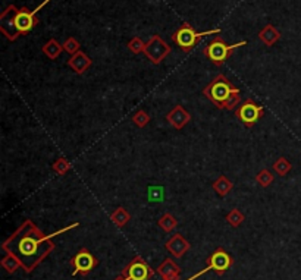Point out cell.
Segmentation results:
<instances>
[{"instance_id": "cell-1", "label": "cell", "mask_w": 301, "mask_h": 280, "mask_svg": "<svg viewBox=\"0 0 301 280\" xmlns=\"http://www.w3.org/2000/svg\"><path fill=\"white\" fill-rule=\"evenodd\" d=\"M75 223L71 227H77ZM71 227H65L61 232L53 235H44L31 220H25L2 245V248L9 254L14 255L27 273H31L55 248V243L50 240L53 236L61 235Z\"/></svg>"}, {"instance_id": "cell-2", "label": "cell", "mask_w": 301, "mask_h": 280, "mask_svg": "<svg viewBox=\"0 0 301 280\" xmlns=\"http://www.w3.org/2000/svg\"><path fill=\"white\" fill-rule=\"evenodd\" d=\"M37 22L39 20L36 12H31L27 8L18 9L14 5L9 6L0 17V28L9 40H17L21 34L30 33L37 25Z\"/></svg>"}, {"instance_id": "cell-3", "label": "cell", "mask_w": 301, "mask_h": 280, "mask_svg": "<svg viewBox=\"0 0 301 280\" xmlns=\"http://www.w3.org/2000/svg\"><path fill=\"white\" fill-rule=\"evenodd\" d=\"M235 93H239V90L232 85V82L223 75V74H219L216 75L212 82H209L204 88H203V94L207 100H210L217 109L223 110V104L228 101V99L235 94Z\"/></svg>"}, {"instance_id": "cell-4", "label": "cell", "mask_w": 301, "mask_h": 280, "mask_svg": "<svg viewBox=\"0 0 301 280\" xmlns=\"http://www.w3.org/2000/svg\"><path fill=\"white\" fill-rule=\"evenodd\" d=\"M245 44H247V41H239V43H236V44H226L220 36H216V37L203 49V55H204L212 63H215L216 66H220V65H223V62H225L226 59H229L231 53H232L235 49L242 47V46H245Z\"/></svg>"}, {"instance_id": "cell-5", "label": "cell", "mask_w": 301, "mask_h": 280, "mask_svg": "<svg viewBox=\"0 0 301 280\" xmlns=\"http://www.w3.org/2000/svg\"><path fill=\"white\" fill-rule=\"evenodd\" d=\"M219 33H220V30L197 33L190 24H184L176 33H173V36H172V41H173L178 47H181V50H184L185 53H188V52H191V50L195 47L197 41H198L201 37H204V36H210V34H219Z\"/></svg>"}, {"instance_id": "cell-6", "label": "cell", "mask_w": 301, "mask_h": 280, "mask_svg": "<svg viewBox=\"0 0 301 280\" xmlns=\"http://www.w3.org/2000/svg\"><path fill=\"white\" fill-rule=\"evenodd\" d=\"M231 265H232V258H231V255H229L226 251H223L222 248H217V249L207 258V265H206V268H204V270H200V271L195 273V274H193V276L188 277L187 280H195L197 277L203 276V274L207 273V271H215V273H217L219 276H222Z\"/></svg>"}, {"instance_id": "cell-7", "label": "cell", "mask_w": 301, "mask_h": 280, "mask_svg": "<svg viewBox=\"0 0 301 280\" xmlns=\"http://www.w3.org/2000/svg\"><path fill=\"white\" fill-rule=\"evenodd\" d=\"M264 115V109L256 103L253 99H247L244 100L236 109H235V116L247 126V128H253L256 125L257 120H260Z\"/></svg>"}, {"instance_id": "cell-8", "label": "cell", "mask_w": 301, "mask_h": 280, "mask_svg": "<svg viewBox=\"0 0 301 280\" xmlns=\"http://www.w3.org/2000/svg\"><path fill=\"white\" fill-rule=\"evenodd\" d=\"M153 274L154 271L141 257H135L124 268V273H122V276H125L128 280H150Z\"/></svg>"}, {"instance_id": "cell-9", "label": "cell", "mask_w": 301, "mask_h": 280, "mask_svg": "<svg viewBox=\"0 0 301 280\" xmlns=\"http://www.w3.org/2000/svg\"><path fill=\"white\" fill-rule=\"evenodd\" d=\"M144 53L153 65H159L171 53V47L159 36H153L146 43Z\"/></svg>"}, {"instance_id": "cell-10", "label": "cell", "mask_w": 301, "mask_h": 280, "mask_svg": "<svg viewBox=\"0 0 301 280\" xmlns=\"http://www.w3.org/2000/svg\"><path fill=\"white\" fill-rule=\"evenodd\" d=\"M71 264L74 267L72 274H88L91 270H94V267H97L99 260L88 251V249H81L77 255H74V258L71 260Z\"/></svg>"}, {"instance_id": "cell-11", "label": "cell", "mask_w": 301, "mask_h": 280, "mask_svg": "<svg viewBox=\"0 0 301 280\" xmlns=\"http://www.w3.org/2000/svg\"><path fill=\"white\" fill-rule=\"evenodd\" d=\"M166 120H168L175 129H182V128L191 120V115H190L181 104H176V106L166 115Z\"/></svg>"}, {"instance_id": "cell-12", "label": "cell", "mask_w": 301, "mask_h": 280, "mask_svg": "<svg viewBox=\"0 0 301 280\" xmlns=\"http://www.w3.org/2000/svg\"><path fill=\"white\" fill-rule=\"evenodd\" d=\"M190 242L181 235V233H176V235H173L168 242H166V248H168V251L173 255V257H176V258H181L188 249H190Z\"/></svg>"}, {"instance_id": "cell-13", "label": "cell", "mask_w": 301, "mask_h": 280, "mask_svg": "<svg viewBox=\"0 0 301 280\" xmlns=\"http://www.w3.org/2000/svg\"><path fill=\"white\" fill-rule=\"evenodd\" d=\"M156 271L162 276L163 280H179L181 268L171 258H165V261L156 268Z\"/></svg>"}, {"instance_id": "cell-14", "label": "cell", "mask_w": 301, "mask_h": 280, "mask_svg": "<svg viewBox=\"0 0 301 280\" xmlns=\"http://www.w3.org/2000/svg\"><path fill=\"white\" fill-rule=\"evenodd\" d=\"M68 65L77 72V74H84L90 66H91V59L84 53V52H78L75 55H72V58L68 60Z\"/></svg>"}, {"instance_id": "cell-15", "label": "cell", "mask_w": 301, "mask_h": 280, "mask_svg": "<svg viewBox=\"0 0 301 280\" xmlns=\"http://www.w3.org/2000/svg\"><path fill=\"white\" fill-rule=\"evenodd\" d=\"M280 34L279 31L273 27V25H266L260 33H258V39L266 44V46H273L278 40H279Z\"/></svg>"}, {"instance_id": "cell-16", "label": "cell", "mask_w": 301, "mask_h": 280, "mask_svg": "<svg viewBox=\"0 0 301 280\" xmlns=\"http://www.w3.org/2000/svg\"><path fill=\"white\" fill-rule=\"evenodd\" d=\"M234 188V183L225 176V175H220L215 182H213V189L217 192V195L220 197H226Z\"/></svg>"}, {"instance_id": "cell-17", "label": "cell", "mask_w": 301, "mask_h": 280, "mask_svg": "<svg viewBox=\"0 0 301 280\" xmlns=\"http://www.w3.org/2000/svg\"><path fill=\"white\" fill-rule=\"evenodd\" d=\"M42 50H43V53H44L49 59L55 60V59H58V58L61 56V53L64 52V46L59 44L55 39H52V40H49V41L43 46Z\"/></svg>"}, {"instance_id": "cell-18", "label": "cell", "mask_w": 301, "mask_h": 280, "mask_svg": "<svg viewBox=\"0 0 301 280\" xmlns=\"http://www.w3.org/2000/svg\"><path fill=\"white\" fill-rule=\"evenodd\" d=\"M110 220L113 221L115 226L124 227V226L131 220V214H129L124 207H118V208L110 214Z\"/></svg>"}, {"instance_id": "cell-19", "label": "cell", "mask_w": 301, "mask_h": 280, "mask_svg": "<svg viewBox=\"0 0 301 280\" xmlns=\"http://www.w3.org/2000/svg\"><path fill=\"white\" fill-rule=\"evenodd\" d=\"M157 224H159L165 232H172V230L178 226V220H176L171 213H165V214L159 219Z\"/></svg>"}, {"instance_id": "cell-20", "label": "cell", "mask_w": 301, "mask_h": 280, "mask_svg": "<svg viewBox=\"0 0 301 280\" xmlns=\"http://www.w3.org/2000/svg\"><path fill=\"white\" fill-rule=\"evenodd\" d=\"M292 164L285 159V157H279L275 163H273V170L279 175V176H285L288 175V172L291 170Z\"/></svg>"}, {"instance_id": "cell-21", "label": "cell", "mask_w": 301, "mask_h": 280, "mask_svg": "<svg viewBox=\"0 0 301 280\" xmlns=\"http://www.w3.org/2000/svg\"><path fill=\"white\" fill-rule=\"evenodd\" d=\"M244 214L238 210V208H234L231 210L228 214H226V221L232 226V227H238L242 221H244Z\"/></svg>"}, {"instance_id": "cell-22", "label": "cell", "mask_w": 301, "mask_h": 280, "mask_svg": "<svg viewBox=\"0 0 301 280\" xmlns=\"http://www.w3.org/2000/svg\"><path fill=\"white\" fill-rule=\"evenodd\" d=\"M2 265H3V268H5L8 273H15L20 267H22L21 262H20L14 255H9V254H8V257H5V258L2 260Z\"/></svg>"}, {"instance_id": "cell-23", "label": "cell", "mask_w": 301, "mask_h": 280, "mask_svg": "<svg viewBox=\"0 0 301 280\" xmlns=\"http://www.w3.org/2000/svg\"><path fill=\"white\" fill-rule=\"evenodd\" d=\"M132 122L138 126V128H146L147 125H149V122H150V116L143 110V109H140V110H137L134 115H132Z\"/></svg>"}, {"instance_id": "cell-24", "label": "cell", "mask_w": 301, "mask_h": 280, "mask_svg": "<svg viewBox=\"0 0 301 280\" xmlns=\"http://www.w3.org/2000/svg\"><path fill=\"white\" fill-rule=\"evenodd\" d=\"M273 179H275V176H273V175H272V172H269L267 169L260 170V172L257 173V176H256L257 183H258V185H261L263 188L269 186V185L273 182Z\"/></svg>"}, {"instance_id": "cell-25", "label": "cell", "mask_w": 301, "mask_h": 280, "mask_svg": "<svg viewBox=\"0 0 301 280\" xmlns=\"http://www.w3.org/2000/svg\"><path fill=\"white\" fill-rule=\"evenodd\" d=\"M69 169H71V163L65 157H61L53 163V170L59 175H66L69 172Z\"/></svg>"}, {"instance_id": "cell-26", "label": "cell", "mask_w": 301, "mask_h": 280, "mask_svg": "<svg viewBox=\"0 0 301 280\" xmlns=\"http://www.w3.org/2000/svg\"><path fill=\"white\" fill-rule=\"evenodd\" d=\"M64 46V50L66 52V53H69V55H75V53H78L80 52V43L77 41V39H74V37H71V39H66L65 40V43L62 44Z\"/></svg>"}, {"instance_id": "cell-27", "label": "cell", "mask_w": 301, "mask_h": 280, "mask_svg": "<svg viewBox=\"0 0 301 280\" xmlns=\"http://www.w3.org/2000/svg\"><path fill=\"white\" fill-rule=\"evenodd\" d=\"M144 47H146V43H144L140 37H134V39L128 43V49H129L134 55H138V53L144 52Z\"/></svg>"}, {"instance_id": "cell-28", "label": "cell", "mask_w": 301, "mask_h": 280, "mask_svg": "<svg viewBox=\"0 0 301 280\" xmlns=\"http://www.w3.org/2000/svg\"><path fill=\"white\" fill-rule=\"evenodd\" d=\"M239 101H241V96H239V93H235V94H232V96L228 99V101L223 104V109H225V110H234V109H236V107L239 106Z\"/></svg>"}, {"instance_id": "cell-29", "label": "cell", "mask_w": 301, "mask_h": 280, "mask_svg": "<svg viewBox=\"0 0 301 280\" xmlns=\"http://www.w3.org/2000/svg\"><path fill=\"white\" fill-rule=\"evenodd\" d=\"M149 198H150V201H162V198H163V189H162V186H150V189H149Z\"/></svg>"}, {"instance_id": "cell-30", "label": "cell", "mask_w": 301, "mask_h": 280, "mask_svg": "<svg viewBox=\"0 0 301 280\" xmlns=\"http://www.w3.org/2000/svg\"><path fill=\"white\" fill-rule=\"evenodd\" d=\"M116 280H128V279H127V277H125V276H121V277H118V279H116Z\"/></svg>"}]
</instances>
